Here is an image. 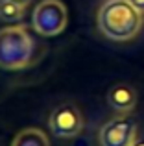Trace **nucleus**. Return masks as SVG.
<instances>
[{
  "label": "nucleus",
  "mask_w": 144,
  "mask_h": 146,
  "mask_svg": "<svg viewBox=\"0 0 144 146\" xmlns=\"http://www.w3.org/2000/svg\"><path fill=\"white\" fill-rule=\"evenodd\" d=\"M102 35L115 43H127L142 30L144 15L127 0H105L96 15Z\"/></svg>",
  "instance_id": "1"
},
{
  "label": "nucleus",
  "mask_w": 144,
  "mask_h": 146,
  "mask_svg": "<svg viewBox=\"0 0 144 146\" xmlns=\"http://www.w3.org/2000/svg\"><path fill=\"white\" fill-rule=\"evenodd\" d=\"M35 41L24 26H9L0 30V68L22 70L33 63Z\"/></svg>",
  "instance_id": "2"
},
{
  "label": "nucleus",
  "mask_w": 144,
  "mask_h": 146,
  "mask_svg": "<svg viewBox=\"0 0 144 146\" xmlns=\"http://www.w3.org/2000/svg\"><path fill=\"white\" fill-rule=\"evenodd\" d=\"M69 24V11L61 0H41L32 15V26L39 35H59Z\"/></svg>",
  "instance_id": "3"
},
{
  "label": "nucleus",
  "mask_w": 144,
  "mask_h": 146,
  "mask_svg": "<svg viewBox=\"0 0 144 146\" xmlns=\"http://www.w3.org/2000/svg\"><path fill=\"white\" fill-rule=\"evenodd\" d=\"M83 120L81 111L78 109V106L72 102H63L52 111L50 118H48V128L59 139H72L78 137L83 131Z\"/></svg>",
  "instance_id": "4"
},
{
  "label": "nucleus",
  "mask_w": 144,
  "mask_h": 146,
  "mask_svg": "<svg viewBox=\"0 0 144 146\" xmlns=\"http://www.w3.org/2000/svg\"><path fill=\"white\" fill-rule=\"evenodd\" d=\"M139 137L137 122L127 115L113 117L98 131V144L100 146H133Z\"/></svg>",
  "instance_id": "5"
},
{
  "label": "nucleus",
  "mask_w": 144,
  "mask_h": 146,
  "mask_svg": "<svg viewBox=\"0 0 144 146\" xmlns=\"http://www.w3.org/2000/svg\"><path fill=\"white\" fill-rule=\"evenodd\" d=\"M107 104L118 115H129L137 107V91L127 83H116L107 91Z\"/></svg>",
  "instance_id": "6"
},
{
  "label": "nucleus",
  "mask_w": 144,
  "mask_h": 146,
  "mask_svg": "<svg viewBox=\"0 0 144 146\" xmlns=\"http://www.w3.org/2000/svg\"><path fill=\"white\" fill-rule=\"evenodd\" d=\"M11 146H50L46 133L39 128H24L15 135Z\"/></svg>",
  "instance_id": "7"
},
{
  "label": "nucleus",
  "mask_w": 144,
  "mask_h": 146,
  "mask_svg": "<svg viewBox=\"0 0 144 146\" xmlns=\"http://www.w3.org/2000/svg\"><path fill=\"white\" fill-rule=\"evenodd\" d=\"M26 7L24 4H18V2H11V0H0V19L6 22H17L24 17L26 13Z\"/></svg>",
  "instance_id": "8"
},
{
  "label": "nucleus",
  "mask_w": 144,
  "mask_h": 146,
  "mask_svg": "<svg viewBox=\"0 0 144 146\" xmlns=\"http://www.w3.org/2000/svg\"><path fill=\"white\" fill-rule=\"evenodd\" d=\"M127 2H129L133 7H137V9L144 15V0H127Z\"/></svg>",
  "instance_id": "9"
},
{
  "label": "nucleus",
  "mask_w": 144,
  "mask_h": 146,
  "mask_svg": "<svg viewBox=\"0 0 144 146\" xmlns=\"http://www.w3.org/2000/svg\"><path fill=\"white\" fill-rule=\"evenodd\" d=\"M133 146H144V137H137V141L133 143Z\"/></svg>",
  "instance_id": "10"
}]
</instances>
